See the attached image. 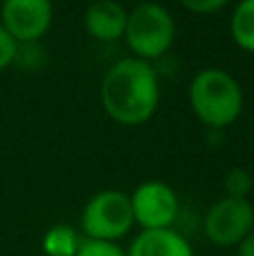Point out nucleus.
Returning a JSON list of instances; mask_svg holds the SVG:
<instances>
[{
	"label": "nucleus",
	"instance_id": "dca6fc26",
	"mask_svg": "<svg viewBox=\"0 0 254 256\" xmlns=\"http://www.w3.org/2000/svg\"><path fill=\"white\" fill-rule=\"evenodd\" d=\"M236 256H254V230L236 245Z\"/></svg>",
	"mask_w": 254,
	"mask_h": 256
},
{
	"label": "nucleus",
	"instance_id": "f8f14e48",
	"mask_svg": "<svg viewBox=\"0 0 254 256\" xmlns=\"http://www.w3.org/2000/svg\"><path fill=\"white\" fill-rule=\"evenodd\" d=\"M225 194L230 196V198H243L248 200V196H250L252 186H254V180L250 176V171L248 168H241V166H234L230 168L228 173H225Z\"/></svg>",
	"mask_w": 254,
	"mask_h": 256
},
{
	"label": "nucleus",
	"instance_id": "2eb2a0df",
	"mask_svg": "<svg viewBox=\"0 0 254 256\" xmlns=\"http://www.w3.org/2000/svg\"><path fill=\"white\" fill-rule=\"evenodd\" d=\"M228 2L230 0H180V4L192 14H214L223 9Z\"/></svg>",
	"mask_w": 254,
	"mask_h": 256
},
{
	"label": "nucleus",
	"instance_id": "9d476101",
	"mask_svg": "<svg viewBox=\"0 0 254 256\" xmlns=\"http://www.w3.org/2000/svg\"><path fill=\"white\" fill-rule=\"evenodd\" d=\"M230 32L241 50L254 54V0H241L230 18Z\"/></svg>",
	"mask_w": 254,
	"mask_h": 256
},
{
	"label": "nucleus",
	"instance_id": "0eeeda50",
	"mask_svg": "<svg viewBox=\"0 0 254 256\" xmlns=\"http://www.w3.org/2000/svg\"><path fill=\"white\" fill-rule=\"evenodd\" d=\"M54 18L52 0H2L0 25L18 45H27L48 34Z\"/></svg>",
	"mask_w": 254,
	"mask_h": 256
},
{
	"label": "nucleus",
	"instance_id": "ddd939ff",
	"mask_svg": "<svg viewBox=\"0 0 254 256\" xmlns=\"http://www.w3.org/2000/svg\"><path fill=\"white\" fill-rule=\"evenodd\" d=\"M76 256H126V252L115 243H104V240H88L81 243Z\"/></svg>",
	"mask_w": 254,
	"mask_h": 256
},
{
	"label": "nucleus",
	"instance_id": "9b49d317",
	"mask_svg": "<svg viewBox=\"0 0 254 256\" xmlns=\"http://www.w3.org/2000/svg\"><path fill=\"white\" fill-rule=\"evenodd\" d=\"M81 243L79 234L70 225H54L43 236V252L48 256H76Z\"/></svg>",
	"mask_w": 254,
	"mask_h": 256
},
{
	"label": "nucleus",
	"instance_id": "4468645a",
	"mask_svg": "<svg viewBox=\"0 0 254 256\" xmlns=\"http://www.w3.org/2000/svg\"><path fill=\"white\" fill-rule=\"evenodd\" d=\"M18 50H20V45H18L16 40L12 38V34L0 25V72L16 61Z\"/></svg>",
	"mask_w": 254,
	"mask_h": 256
},
{
	"label": "nucleus",
	"instance_id": "f257e3e1",
	"mask_svg": "<svg viewBox=\"0 0 254 256\" xmlns=\"http://www.w3.org/2000/svg\"><path fill=\"white\" fill-rule=\"evenodd\" d=\"M102 106L112 122L122 126H142L160 104V79L151 63L122 58L102 79Z\"/></svg>",
	"mask_w": 254,
	"mask_h": 256
},
{
	"label": "nucleus",
	"instance_id": "7ed1b4c3",
	"mask_svg": "<svg viewBox=\"0 0 254 256\" xmlns=\"http://www.w3.org/2000/svg\"><path fill=\"white\" fill-rule=\"evenodd\" d=\"M176 38V22L169 9L158 2H140L128 12L124 40L140 61H156L169 52Z\"/></svg>",
	"mask_w": 254,
	"mask_h": 256
},
{
	"label": "nucleus",
	"instance_id": "f03ea898",
	"mask_svg": "<svg viewBox=\"0 0 254 256\" xmlns=\"http://www.w3.org/2000/svg\"><path fill=\"white\" fill-rule=\"evenodd\" d=\"M189 104L198 120L210 128L232 126L243 112V90L230 72L205 68L189 84Z\"/></svg>",
	"mask_w": 254,
	"mask_h": 256
},
{
	"label": "nucleus",
	"instance_id": "1a4fd4ad",
	"mask_svg": "<svg viewBox=\"0 0 254 256\" xmlns=\"http://www.w3.org/2000/svg\"><path fill=\"white\" fill-rule=\"evenodd\" d=\"M126 256H194V250L176 230H142Z\"/></svg>",
	"mask_w": 254,
	"mask_h": 256
},
{
	"label": "nucleus",
	"instance_id": "423d86ee",
	"mask_svg": "<svg viewBox=\"0 0 254 256\" xmlns=\"http://www.w3.org/2000/svg\"><path fill=\"white\" fill-rule=\"evenodd\" d=\"M128 198L133 218L142 230H171L178 218V196L160 180L142 182Z\"/></svg>",
	"mask_w": 254,
	"mask_h": 256
},
{
	"label": "nucleus",
	"instance_id": "20e7f679",
	"mask_svg": "<svg viewBox=\"0 0 254 256\" xmlns=\"http://www.w3.org/2000/svg\"><path fill=\"white\" fill-rule=\"evenodd\" d=\"M135 225L130 198L124 191L106 189L94 194L81 212V230L88 240L115 243Z\"/></svg>",
	"mask_w": 254,
	"mask_h": 256
},
{
	"label": "nucleus",
	"instance_id": "39448f33",
	"mask_svg": "<svg viewBox=\"0 0 254 256\" xmlns=\"http://www.w3.org/2000/svg\"><path fill=\"white\" fill-rule=\"evenodd\" d=\"M205 236L218 248H236L254 230V204L243 198H220L210 207L202 222Z\"/></svg>",
	"mask_w": 254,
	"mask_h": 256
},
{
	"label": "nucleus",
	"instance_id": "6e6552de",
	"mask_svg": "<svg viewBox=\"0 0 254 256\" xmlns=\"http://www.w3.org/2000/svg\"><path fill=\"white\" fill-rule=\"evenodd\" d=\"M128 12L117 0H94L84 14V27L97 40L124 38Z\"/></svg>",
	"mask_w": 254,
	"mask_h": 256
}]
</instances>
